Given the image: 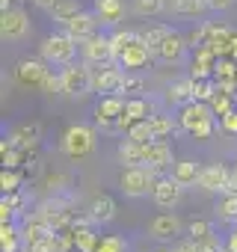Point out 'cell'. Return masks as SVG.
<instances>
[{"label": "cell", "mask_w": 237, "mask_h": 252, "mask_svg": "<svg viewBox=\"0 0 237 252\" xmlns=\"http://www.w3.org/2000/svg\"><path fill=\"white\" fill-rule=\"evenodd\" d=\"M110 39H113L116 63L125 65V68H143V65L148 63V57H154L151 48L143 42L140 33H116V36H110Z\"/></svg>", "instance_id": "obj_1"}, {"label": "cell", "mask_w": 237, "mask_h": 252, "mask_svg": "<svg viewBox=\"0 0 237 252\" xmlns=\"http://www.w3.org/2000/svg\"><path fill=\"white\" fill-rule=\"evenodd\" d=\"M178 119H181V128L196 140H207L213 134V107H207V104L187 101Z\"/></svg>", "instance_id": "obj_2"}, {"label": "cell", "mask_w": 237, "mask_h": 252, "mask_svg": "<svg viewBox=\"0 0 237 252\" xmlns=\"http://www.w3.org/2000/svg\"><path fill=\"white\" fill-rule=\"evenodd\" d=\"M154 184H157V172L148 169V166H125L122 175H118V187H122L125 196H148L154 193Z\"/></svg>", "instance_id": "obj_3"}, {"label": "cell", "mask_w": 237, "mask_h": 252, "mask_svg": "<svg viewBox=\"0 0 237 252\" xmlns=\"http://www.w3.org/2000/svg\"><path fill=\"white\" fill-rule=\"evenodd\" d=\"M39 54L51 65H68L77 54V39L71 33H54L39 45Z\"/></svg>", "instance_id": "obj_4"}, {"label": "cell", "mask_w": 237, "mask_h": 252, "mask_svg": "<svg viewBox=\"0 0 237 252\" xmlns=\"http://www.w3.org/2000/svg\"><path fill=\"white\" fill-rule=\"evenodd\" d=\"M128 101L122 95H104L95 104V125L101 131H122V116Z\"/></svg>", "instance_id": "obj_5"}, {"label": "cell", "mask_w": 237, "mask_h": 252, "mask_svg": "<svg viewBox=\"0 0 237 252\" xmlns=\"http://www.w3.org/2000/svg\"><path fill=\"white\" fill-rule=\"evenodd\" d=\"M92 149H95V131L92 128H86V125H71V128H65V134H62V152L71 160L86 158Z\"/></svg>", "instance_id": "obj_6"}, {"label": "cell", "mask_w": 237, "mask_h": 252, "mask_svg": "<svg viewBox=\"0 0 237 252\" xmlns=\"http://www.w3.org/2000/svg\"><path fill=\"white\" fill-rule=\"evenodd\" d=\"M27 33H30V15L24 9L9 6V9L0 12V36L6 42H21Z\"/></svg>", "instance_id": "obj_7"}, {"label": "cell", "mask_w": 237, "mask_h": 252, "mask_svg": "<svg viewBox=\"0 0 237 252\" xmlns=\"http://www.w3.org/2000/svg\"><path fill=\"white\" fill-rule=\"evenodd\" d=\"M59 77H62V95H68V98H80V95L92 92V68H86V65L68 63V68Z\"/></svg>", "instance_id": "obj_8"}, {"label": "cell", "mask_w": 237, "mask_h": 252, "mask_svg": "<svg viewBox=\"0 0 237 252\" xmlns=\"http://www.w3.org/2000/svg\"><path fill=\"white\" fill-rule=\"evenodd\" d=\"M80 51H83V60L89 63V65H110L113 60H116V51H113V39H107V36H89L83 45H80Z\"/></svg>", "instance_id": "obj_9"}, {"label": "cell", "mask_w": 237, "mask_h": 252, "mask_svg": "<svg viewBox=\"0 0 237 252\" xmlns=\"http://www.w3.org/2000/svg\"><path fill=\"white\" fill-rule=\"evenodd\" d=\"M116 89H125V74L113 68V65H101L98 71H92V92H107L113 95Z\"/></svg>", "instance_id": "obj_10"}, {"label": "cell", "mask_w": 237, "mask_h": 252, "mask_svg": "<svg viewBox=\"0 0 237 252\" xmlns=\"http://www.w3.org/2000/svg\"><path fill=\"white\" fill-rule=\"evenodd\" d=\"M65 33H71L77 42H86L89 36H95V27H98V15L95 12H83V9H77L65 24Z\"/></svg>", "instance_id": "obj_11"}, {"label": "cell", "mask_w": 237, "mask_h": 252, "mask_svg": "<svg viewBox=\"0 0 237 252\" xmlns=\"http://www.w3.org/2000/svg\"><path fill=\"white\" fill-rule=\"evenodd\" d=\"M48 63L45 60H24V63H18V68H15V77H18V83L21 86H42V80L48 77V68H45Z\"/></svg>", "instance_id": "obj_12"}, {"label": "cell", "mask_w": 237, "mask_h": 252, "mask_svg": "<svg viewBox=\"0 0 237 252\" xmlns=\"http://www.w3.org/2000/svg\"><path fill=\"white\" fill-rule=\"evenodd\" d=\"M151 196H154V202L160 208H175L181 202V196H184V184H178L175 178H157Z\"/></svg>", "instance_id": "obj_13"}, {"label": "cell", "mask_w": 237, "mask_h": 252, "mask_svg": "<svg viewBox=\"0 0 237 252\" xmlns=\"http://www.w3.org/2000/svg\"><path fill=\"white\" fill-rule=\"evenodd\" d=\"M184 51H187V42H184V36H178V33H166L163 36V42L154 48V57L157 60H163V63H178L181 57H184Z\"/></svg>", "instance_id": "obj_14"}, {"label": "cell", "mask_w": 237, "mask_h": 252, "mask_svg": "<svg viewBox=\"0 0 237 252\" xmlns=\"http://www.w3.org/2000/svg\"><path fill=\"white\" fill-rule=\"evenodd\" d=\"M146 166L154 169V172H166L169 166H175L172 149H169L163 140H151V143H148V155H146Z\"/></svg>", "instance_id": "obj_15"}, {"label": "cell", "mask_w": 237, "mask_h": 252, "mask_svg": "<svg viewBox=\"0 0 237 252\" xmlns=\"http://www.w3.org/2000/svg\"><path fill=\"white\" fill-rule=\"evenodd\" d=\"M228 169L225 166H205L202 175H199V187L207 190V193H225L228 187Z\"/></svg>", "instance_id": "obj_16"}, {"label": "cell", "mask_w": 237, "mask_h": 252, "mask_svg": "<svg viewBox=\"0 0 237 252\" xmlns=\"http://www.w3.org/2000/svg\"><path fill=\"white\" fill-rule=\"evenodd\" d=\"M148 231L151 237L157 240H172L175 234H181V220L175 214H157L151 222H148Z\"/></svg>", "instance_id": "obj_17"}, {"label": "cell", "mask_w": 237, "mask_h": 252, "mask_svg": "<svg viewBox=\"0 0 237 252\" xmlns=\"http://www.w3.org/2000/svg\"><path fill=\"white\" fill-rule=\"evenodd\" d=\"M146 155H148V143H134L128 137L118 143V158L125 166H146Z\"/></svg>", "instance_id": "obj_18"}, {"label": "cell", "mask_w": 237, "mask_h": 252, "mask_svg": "<svg viewBox=\"0 0 237 252\" xmlns=\"http://www.w3.org/2000/svg\"><path fill=\"white\" fill-rule=\"evenodd\" d=\"M95 15L104 24H118L125 18V3L122 0H95Z\"/></svg>", "instance_id": "obj_19"}, {"label": "cell", "mask_w": 237, "mask_h": 252, "mask_svg": "<svg viewBox=\"0 0 237 252\" xmlns=\"http://www.w3.org/2000/svg\"><path fill=\"white\" fill-rule=\"evenodd\" d=\"M199 175H202V169H199L193 160H178V163L172 166V178H175L178 184H184V187L199 184Z\"/></svg>", "instance_id": "obj_20"}, {"label": "cell", "mask_w": 237, "mask_h": 252, "mask_svg": "<svg viewBox=\"0 0 237 252\" xmlns=\"http://www.w3.org/2000/svg\"><path fill=\"white\" fill-rule=\"evenodd\" d=\"M39 140H42V128H39V125H18L15 134H12V143L21 146V149L39 146Z\"/></svg>", "instance_id": "obj_21"}, {"label": "cell", "mask_w": 237, "mask_h": 252, "mask_svg": "<svg viewBox=\"0 0 237 252\" xmlns=\"http://www.w3.org/2000/svg\"><path fill=\"white\" fill-rule=\"evenodd\" d=\"M166 98H169L172 104H181V101H190V98H196V83H193L190 77H184V80H175V83L169 86V92H166Z\"/></svg>", "instance_id": "obj_22"}, {"label": "cell", "mask_w": 237, "mask_h": 252, "mask_svg": "<svg viewBox=\"0 0 237 252\" xmlns=\"http://www.w3.org/2000/svg\"><path fill=\"white\" fill-rule=\"evenodd\" d=\"M146 113H148V104H146L143 98H131L128 107H125V116H122V131H128L134 122L146 119Z\"/></svg>", "instance_id": "obj_23"}, {"label": "cell", "mask_w": 237, "mask_h": 252, "mask_svg": "<svg viewBox=\"0 0 237 252\" xmlns=\"http://www.w3.org/2000/svg\"><path fill=\"white\" fill-rule=\"evenodd\" d=\"M169 6H172V12L175 15H202L205 9H210L207 6V0H169Z\"/></svg>", "instance_id": "obj_24"}, {"label": "cell", "mask_w": 237, "mask_h": 252, "mask_svg": "<svg viewBox=\"0 0 237 252\" xmlns=\"http://www.w3.org/2000/svg\"><path fill=\"white\" fill-rule=\"evenodd\" d=\"M113 217H116V202L110 196H98L92 202V220L95 222H110Z\"/></svg>", "instance_id": "obj_25"}, {"label": "cell", "mask_w": 237, "mask_h": 252, "mask_svg": "<svg viewBox=\"0 0 237 252\" xmlns=\"http://www.w3.org/2000/svg\"><path fill=\"white\" fill-rule=\"evenodd\" d=\"M125 137H128V140H134V143H151V140H154V134H151V125H148V119H140V122H134L131 128L125 131Z\"/></svg>", "instance_id": "obj_26"}, {"label": "cell", "mask_w": 237, "mask_h": 252, "mask_svg": "<svg viewBox=\"0 0 237 252\" xmlns=\"http://www.w3.org/2000/svg\"><path fill=\"white\" fill-rule=\"evenodd\" d=\"M148 125H151L154 140H163L166 134H172V119H166V116H148Z\"/></svg>", "instance_id": "obj_27"}, {"label": "cell", "mask_w": 237, "mask_h": 252, "mask_svg": "<svg viewBox=\"0 0 237 252\" xmlns=\"http://www.w3.org/2000/svg\"><path fill=\"white\" fill-rule=\"evenodd\" d=\"M15 246H18V234H15V228L9 222H3V225H0V249H3V252H15Z\"/></svg>", "instance_id": "obj_28"}, {"label": "cell", "mask_w": 237, "mask_h": 252, "mask_svg": "<svg viewBox=\"0 0 237 252\" xmlns=\"http://www.w3.org/2000/svg\"><path fill=\"white\" fill-rule=\"evenodd\" d=\"M166 33H169V27H148V30H143L140 36H143V42H146V45L151 48V54H154V48L163 42V36H166Z\"/></svg>", "instance_id": "obj_29"}, {"label": "cell", "mask_w": 237, "mask_h": 252, "mask_svg": "<svg viewBox=\"0 0 237 252\" xmlns=\"http://www.w3.org/2000/svg\"><path fill=\"white\" fill-rule=\"evenodd\" d=\"M163 6H166V0H134V9L140 15H157L163 12Z\"/></svg>", "instance_id": "obj_30"}, {"label": "cell", "mask_w": 237, "mask_h": 252, "mask_svg": "<svg viewBox=\"0 0 237 252\" xmlns=\"http://www.w3.org/2000/svg\"><path fill=\"white\" fill-rule=\"evenodd\" d=\"M74 240H77V246H80V252H95V249H98V240H95V234H92L89 228H80Z\"/></svg>", "instance_id": "obj_31"}, {"label": "cell", "mask_w": 237, "mask_h": 252, "mask_svg": "<svg viewBox=\"0 0 237 252\" xmlns=\"http://www.w3.org/2000/svg\"><path fill=\"white\" fill-rule=\"evenodd\" d=\"M216 211H219L222 220H234L237 217V193H228V199H222Z\"/></svg>", "instance_id": "obj_32"}, {"label": "cell", "mask_w": 237, "mask_h": 252, "mask_svg": "<svg viewBox=\"0 0 237 252\" xmlns=\"http://www.w3.org/2000/svg\"><path fill=\"white\" fill-rule=\"evenodd\" d=\"M74 12H77V3H74V0H62V3H59V6H57V9H54L51 15H54V18H57L59 24H65V21H68V18L74 15Z\"/></svg>", "instance_id": "obj_33"}, {"label": "cell", "mask_w": 237, "mask_h": 252, "mask_svg": "<svg viewBox=\"0 0 237 252\" xmlns=\"http://www.w3.org/2000/svg\"><path fill=\"white\" fill-rule=\"evenodd\" d=\"M45 95H57V92H62V77H57V74H51L48 71V77L42 80V86H39Z\"/></svg>", "instance_id": "obj_34"}, {"label": "cell", "mask_w": 237, "mask_h": 252, "mask_svg": "<svg viewBox=\"0 0 237 252\" xmlns=\"http://www.w3.org/2000/svg\"><path fill=\"white\" fill-rule=\"evenodd\" d=\"M95 252H125V243L118 240V237H104V240H98V249Z\"/></svg>", "instance_id": "obj_35"}, {"label": "cell", "mask_w": 237, "mask_h": 252, "mask_svg": "<svg viewBox=\"0 0 237 252\" xmlns=\"http://www.w3.org/2000/svg\"><path fill=\"white\" fill-rule=\"evenodd\" d=\"M210 107H213V113L225 116V113L231 110V98H228V95H213V98H210Z\"/></svg>", "instance_id": "obj_36"}, {"label": "cell", "mask_w": 237, "mask_h": 252, "mask_svg": "<svg viewBox=\"0 0 237 252\" xmlns=\"http://www.w3.org/2000/svg\"><path fill=\"white\" fill-rule=\"evenodd\" d=\"M196 249L199 252H219V243L213 240V234H205V237H196Z\"/></svg>", "instance_id": "obj_37"}, {"label": "cell", "mask_w": 237, "mask_h": 252, "mask_svg": "<svg viewBox=\"0 0 237 252\" xmlns=\"http://www.w3.org/2000/svg\"><path fill=\"white\" fill-rule=\"evenodd\" d=\"M0 187H3L6 193L18 190V175H15V172H6V169H3V175H0Z\"/></svg>", "instance_id": "obj_38"}, {"label": "cell", "mask_w": 237, "mask_h": 252, "mask_svg": "<svg viewBox=\"0 0 237 252\" xmlns=\"http://www.w3.org/2000/svg\"><path fill=\"white\" fill-rule=\"evenodd\" d=\"M222 128L231 131V134H237V110H228V113L222 116Z\"/></svg>", "instance_id": "obj_39"}, {"label": "cell", "mask_w": 237, "mask_h": 252, "mask_svg": "<svg viewBox=\"0 0 237 252\" xmlns=\"http://www.w3.org/2000/svg\"><path fill=\"white\" fill-rule=\"evenodd\" d=\"M190 234H193V240H196V237H205V234H210V225L202 222V220H199V222H190Z\"/></svg>", "instance_id": "obj_40"}, {"label": "cell", "mask_w": 237, "mask_h": 252, "mask_svg": "<svg viewBox=\"0 0 237 252\" xmlns=\"http://www.w3.org/2000/svg\"><path fill=\"white\" fill-rule=\"evenodd\" d=\"M33 3H36L39 9H45V12H54V9L62 3V0H33Z\"/></svg>", "instance_id": "obj_41"}, {"label": "cell", "mask_w": 237, "mask_h": 252, "mask_svg": "<svg viewBox=\"0 0 237 252\" xmlns=\"http://www.w3.org/2000/svg\"><path fill=\"white\" fill-rule=\"evenodd\" d=\"M172 252H199V249H196V240H181Z\"/></svg>", "instance_id": "obj_42"}, {"label": "cell", "mask_w": 237, "mask_h": 252, "mask_svg": "<svg viewBox=\"0 0 237 252\" xmlns=\"http://www.w3.org/2000/svg\"><path fill=\"white\" fill-rule=\"evenodd\" d=\"M196 95H199V98H213V92H210L207 83H196Z\"/></svg>", "instance_id": "obj_43"}, {"label": "cell", "mask_w": 237, "mask_h": 252, "mask_svg": "<svg viewBox=\"0 0 237 252\" xmlns=\"http://www.w3.org/2000/svg\"><path fill=\"white\" fill-rule=\"evenodd\" d=\"M231 3H234V0H207V6H210V9H228Z\"/></svg>", "instance_id": "obj_44"}, {"label": "cell", "mask_w": 237, "mask_h": 252, "mask_svg": "<svg viewBox=\"0 0 237 252\" xmlns=\"http://www.w3.org/2000/svg\"><path fill=\"white\" fill-rule=\"evenodd\" d=\"M228 249H231V252H237V228H234V231H231V237H228Z\"/></svg>", "instance_id": "obj_45"}, {"label": "cell", "mask_w": 237, "mask_h": 252, "mask_svg": "<svg viewBox=\"0 0 237 252\" xmlns=\"http://www.w3.org/2000/svg\"><path fill=\"white\" fill-rule=\"evenodd\" d=\"M228 45H231V51H234V57H237V39H228Z\"/></svg>", "instance_id": "obj_46"}, {"label": "cell", "mask_w": 237, "mask_h": 252, "mask_svg": "<svg viewBox=\"0 0 237 252\" xmlns=\"http://www.w3.org/2000/svg\"><path fill=\"white\" fill-rule=\"evenodd\" d=\"M160 252H172V249H160Z\"/></svg>", "instance_id": "obj_47"}, {"label": "cell", "mask_w": 237, "mask_h": 252, "mask_svg": "<svg viewBox=\"0 0 237 252\" xmlns=\"http://www.w3.org/2000/svg\"><path fill=\"white\" fill-rule=\"evenodd\" d=\"M228 252H231V249H228Z\"/></svg>", "instance_id": "obj_48"}]
</instances>
